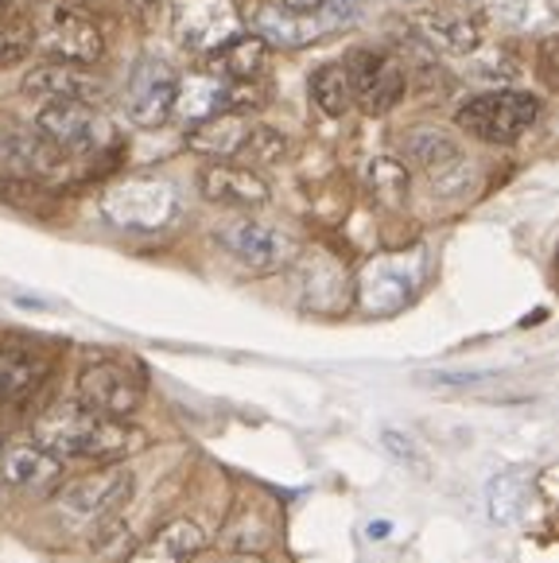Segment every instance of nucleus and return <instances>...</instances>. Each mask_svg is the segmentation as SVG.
<instances>
[{
  "mask_svg": "<svg viewBox=\"0 0 559 563\" xmlns=\"http://www.w3.org/2000/svg\"><path fill=\"white\" fill-rule=\"evenodd\" d=\"M35 443L55 459L78 463H117L149 443V435L117 416L90 412L83 405H55L35 420Z\"/></svg>",
  "mask_w": 559,
  "mask_h": 563,
  "instance_id": "1",
  "label": "nucleus"
},
{
  "mask_svg": "<svg viewBox=\"0 0 559 563\" xmlns=\"http://www.w3.org/2000/svg\"><path fill=\"white\" fill-rule=\"evenodd\" d=\"M32 51H40L47 63H70L90 67L98 63L106 40L94 16H86L75 4H47L32 16Z\"/></svg>",
  "mask_w": 559,
  "mask_h": 563,
  "instance_id": "2",
  "label": "nucleus"
},
{
  "mask_svg": "<svg viewBox=\"0 0 559 563\" xmlns=\"http://www.w3.org/2000/svg\"><path fill=\"white\" fill-rule=\"evenodd\" d=\"M132 489H136L132 471H124V466H106V471L86 474V478L63 482V486L51 494V506L70 525H98L129 506Z\"/></svg>",
  "mask_w": 559,
  "mask_h": 563,
  "instance_id": "3",
  "label": "nucleus"
},
{
  "mask_svg": "<svg viewBox=\"0 0 559 563\" xmlns=\"http://www.w3.org/2000/svg\"><path fill=\"white\" fill-rule=\"evenodd\" d=\"M540 117V101L525 90L478 93L459 109V124L485 144H513L528 133Z\"/></svg>",
  "mask_w": 559,
  "mask_h": 563,
  "instance_id": "4",
  "label": "nucleus"
},
{
  "mask_svg": "<svg viewBox=\"0 0 559 563\" xmlns=\"http://www.w3.org/2000/svg\"><path fill=\"white\" fill-rule=\"evenodd\" d=\"M101 210L113 225L132 233H156L175 218V191L164 179H121L101 199Z\"/></svg>",
  "mask_w": 559,
  "mask_h": 563,
  "instance_id": "5",
  "label": "nucleus"
},
{
  "mask_svg": "<svg viewBox=\"0 0 559 563\" xmlns=\"http://www.w3.org/2000/svg\"><path fill=\"white\" fill-rule=\"evenodd\" d=\"M35 133L58 152V156H90L113 141L106 117L86 101H47L35 117Z\"/></svg>",
  "mask_w": 559,
  "mask_h": 563,
  "instance_id": "6",
  "label": "nucleus"
},
{
  "mask_svg": "<svg viewBox=\"0 0 559 563\" xmlns=\"http://www.w3.org/2000/svg\"><path fill=\"white\" fill-rule=\"evenodd\" d=\"M175 43L190 55H215L241 35V16L233 0H175L172 4Z\"/></svg>",
  "mask_w": 559,
  "mask_h": 563,
  "instance_id": "7",
  "label": "nucleus"
},
{
  "mask_svg": "<svg viewBox=\"0 0 559 563\" xmlns=\"http://www.w3.org/2000/svg\"><path fill=\"white\" fill-rule=\"evenodd\" d=\"M215 238L238 265H245L256 276H268L276 268H284L292 261V253H296L288 233L268 222H256V218H233V222L218 225Z\"/></svg>",
  "mask_w": 559,
  "mask_h": 563,
  "instance_id": "8",
  "label": "nucleus"
},
{
  "mask_svg": "<svg viewBox=\"0 0 559 563\" xmlns=\"http://www.w3.org/2000/svg\"><path fill=\"white\" fill-rule=\"evenodd\" d=\"M175 90H179V70L160 55H140L124 86V109L140 129H160L172 121Z\"/></svg>",
  "mask_w": 559,
  "mask_h": 563,
  "instance_id": "9",
  "label": "nucleus"
},
{
  "mask_svg": "<svg viewBox=\"0 0 559 563\" xmlns=\"http://www.w3.org/2000/svg\"><path fill=\"white\" fill-rule=\"evenodd\" d=\"M342 70H346V82H350V98L370 117H381V113H388V109H396V101L408 90L404 67L393 55H381V51H354V55L342 63Z\"/></svg>",
  "mask_w": 559,
  "mask_h": 563,
  "instance_id": "10",
  "label": "nucleus"
},
{
  "mask_svg": "<svg viewBox=\"0 0 559 563\" xmlns=\"http://www.w3.org/2000/svg\"><path fill=\"white\" fill-rule=\"evenodd\" d=\"M144 400L140 373L124 362H90L78 373V405L101 416H132Z\"/></svg>",
  "mask_w": 559,
  "mask_h": 563,
  "instance_id": "11",
  "label": "nucleus"
},
{
  "mask_svg": "<svg viewBox=\"0 0 559 563\" xmlns=\"http://www.w3.org/2000/svg\"><path fill=\"white\" fill-rule=\"evenodd\" d=\"M66 478L63 459H55L35 440H9L0 443V486L24 497L55 494Z\"/></svg>",
  "mask_w": 559,
  "mask_h": 563,
  "instance_id": "12",
  "label": "nucleus"
},
{
  "mask_svg": "<svg viewBox=\"0 0 559 563\" xmlns=\"http://www.w3.org/2000/svg\"><path fill=\"white\" fill-rule=\"evenodd\" d=\"M241 101H249L245 86L226 82L215 70H195V75L179 78L172 117H179L183 129H195V124L210 121V117L226 113V109H241Z\"/></svg>",
  "mask_w": 559,
  "mask_h": 563,
  "instance_id": "13",
  "label": "nucleus"
},
{
  "mask_svg": "<svg viewBox=\"0 0 559 563\" xmlns=\"http://www.w3.org/2000/svg\"><path fill=\"white\" fill-rule=\"evenodd\" d=\"M198 191L206 202L230 210H261L272 199L268 183L253 172V167L230 164V159H215L210 167L198 172Z\"/></svg>",
  "mask_w": 559,
  "mask_h": 563,
  "instance_id": "14",
  "label": "nucleus"
},
{
  "mask_svg": "<svg viewBox=\"0 0 559 563\" xmlns=\"http://www.w3.org/2000/svg\"><path fill=\"white\" fill-rule=\"evenodd\" d=\"M404 148L431 175V183H436L439 191H459L462 187V175H467L470 164L462 156L459 141L447 136L443 129H416V133L404 136Z\"/></svg>",
  "mask_w": 559,
  "mask_h": 563,
  "instance_id": "15",
  "label": "nucleus"
},
{
  "mask_svg": "<svg viewBox=\"0 0 559 563\" xmlns=\"http://www.w3.org/2000/svg\"><path fill=\"white\" fill-rule=\"evenodd\" d=\"M0 167L12 175H24V179H32V175H51L58 167V152L51 148L35 129L4 117V121H0Z\"/></svg>",
  "mask_w": 559,
  "mask_h": 563,
  "instance_id": "16",
  "label": "nucleus"
},
{
  "mask_svg": "<svg viewBox=\"0 0 559 563\" xmlns=\"http://www.w3.org/2000/svg\"><path fill=\"white\" fill-rule=\"evenodd\" d=\"M51 362L28 342H4L0 346V405H20L43 382H47Z\"/></svg>",
  "mask_w": 559,
  "mask_h": 563,
  "instance_id": "17",
  "label": "nucleus"
},
{
  "mask_svg": "<svg viewBox=\"0 0 559 563\" xmlns=\"http://www.w3.org/2000/svg\"><path fill=\"white\" fill-rule=\"evenodd\" d=\"M253 124L256 121L245 113V109H226V113L187 129V148H195L198 156L233 159V156H241V148H245Z\"/></svg>",
  "mask_w": 559,
  "mask_h": 563,
  "instance_id": "18",
  "label": "nucleus"
},
{
  "mask_svg": "<svg viewBox=\"0 0 559 563\" xmlns=\"http://www.w3.org/2000/svg\"><path fill=\"white\" fill-rule=\"evenodd\" d=\"M412 288H416V276H412L396 257H381L362 273L358 296H362L365 311H373V316H388V311H396V307L408 303Z\"/></svg>",
  "mask_w": 559,
  "mask_h": 563,
  "instance_id": "19",
  "label": "nucleus"
},
{
  "mask_svg": "<svg viewBox=\"0 0 559 563\" xmlns=\"http://www.w3.org/2000/svg\"><path fill=\"white\" fill-rule=\"evenodd\" d=\"M206 548V537L195 521H172L149 537L124 563H190Z\"/></svg>",
  "mask_w": 559,
  "mask_h": 563,
  "instance_id": "20",
  "label": "nucleus"
},
{
  "mask_svg": "<svg viewBox=\"0 0 559 563\" xmlns=\"http://www.w3.org/2000/svg\"><path fill=\"white\" fill-rule=\"evenodd\" d=\"M24 93L47 101H86L98 93V82L78 67H70V63H43V67L28 70Z\"/></svg>",
  "mask_w": 559,
  "mask_h": 563,
  "instance_id": "21",
  "label": "nucleus"
},
{
  "mask_svg": "<svg viewBox=\"0 0 559 563\" xmlns=\"http://www.w3.org/2000/svg\"><path fill=\"white\" fill-rule=\"evenodd\" d=\"M299 291H304L307 307L330 311V307H338V299L346 291V268L335 257H327V253H311L299 265Z\"/></svg>",
  "mask_w": 559,
  "mask_h": 563,
  "instance_id": "22",
  "label": "nucleus"
},
{
  "mask_svg": "<svg viewBox=\"0 0 559 563\" xmlns=\"http://www.w3.org/2000/svg\"><path fill=\"white\" fill-rule=\"evenodd\" d=\"M264 51L268 47H264L261 35H238V40H230L210 55V70L218 78H226V82L249 86L264 70Z\"/></svg>",
  "mask_w": 559,
  "mask_h": 563,
  "instance_id": "23",
  "label": "nucleus"
},
{
  "mask_svg": "<svg viewBox=\"0 0 559 563\" xmlns=\"http://www.w3.org/2000/svg\"><path fill=\"white\" fill-rule=\"evenodd\" d=\"M416 32L431 43V47L447 51V55H470V51L482 43L478 27L470 20H454L443 12H419L416 16Z\"/></svg>",
  "mask_w": 559,
  "mask_h": 563,
  "instance_id": "24",
  "label": "nucleus"
},
{
  "mask_svg": "<svg viewBox=\"0 0 559 563\" xmlns=\"http://www.w3.org/2000/svg\"><path fill=\"white\" fill-rule=\"evenodd\" d=\"M311 98H315V106H319L327 117H342L346 109L354 106L342 63H322V67L315 70V75H311Z\"/></svg>",
  "mask_w": 559,
  "mask_h": 563,
  "instance_id": "25",
  "label": "nucleus"
},
{
  "mask_svg": "<svg viewBox=\"0 0 559 563\" xmlns=\"http://www.w3.org/2000/svg\"><path fill=\"white\" fill-rule=\"evenodd\" d=\"M370 191L385 207H401L408 199V172L396 159H373L370 164Z\"/></svg>",
  "mask_w": 559,
  "mask_h": 563,
  "instance_id": "26",
  "label": "nucleus"
},
{
  "mask_svg": "<svg viewBox=\"0 0 559 563\" xmlns=\"http://www.w3.org/2000/svg\"><path fill=\"white\" fill-rule=\"evenodd\" d=\"M32 55V16H0V67Z\"/></svg>",
  "mask_w": 559,
  "mask_h": 563,
  "instance_id": "27",
  "label": "nucleus"
},
{
  "mask_svg": "<svg viewBox=\"0 0 559 563\" xmlns=\"http://www.w3.org/2000/svg\"><path fill=\"white\" fill-rule=\"evenodd\" d=\"M520 497H525V478L517 474H502L490 482V517L497 525H509L520 514Z\"/></svg>",
  "mask_w": 559,
  "mask_h": 563,
  "instance_id": "28",
  "label": "nucleus"
},
{
  "mask_svg": "<svg viewBox=\"0 0 559 563\" xmlns=\"http://www.w3.org/2000/svg\"><path fill=\"white\" fill-rule=\"evenodd\" d=\"M381 448H385V455L393 459V463H401L404 471H412V474H419V478H424V474L431 471V463H428V455H424V451L416 448V440H408V435H404V431H381Z\"/></svg>",
  "mask_w": 559,
  "mask_h": 563,
  "instance_id": "29",
  "label": "nucleus"
},
{
  "mask_svg": "<svg viewBox=\"0 0 559 563\" xmlns=\"http://www.w3.org/2000/svg\"><path fill=\"white\" fill-rule=\"evenodd\" d=\"M284 152H288V141H284V133H276V129H264V124H253V133H249L241 156H249L253 164H276Z\"/></svg>",
  "mask_w": 559,
  "mask_h": 563,
  "instance_id": "30",
  "label": "nucleus"
},
{
  "mask_svg": "<svg viewBox=\"0 0 559 563\" xmlns=\"http://www.w3.org/2000/svg\"><path fill=\"white\" fill-rule=\"evenodd\" d=\"M327 0H280V12H292V16H311L319 12Z\"/></svg>",
  "mask_w": 559,
  "mask_h": 563,
  "instance_id": "31",
  "label": "nucleus"
},
{
  "mask_svg": "<svg viewBox=\"0 0 559 563\" xmlns=\"http://www.w3.org/2000/svg\"><path fill=\"white\" fill-rule=\"evenodd\" d=\"M370 537H388V525H385V521L370 525Z\"/></svg>",
  "mask_w": 559,
  "mask_h": 563,
  "instance_id": "32",
  "label": "nucleus"
},
{
  "mask_svg": "<svg viewBox=\"0 0 559 563\" xmlns=\"http://www.w3.org/2000/svg\"><path fill=\"white\" fill-rule=\"evenodd\" d=\"M4 12H9V0H0V16H4Z\"/></svg>",
  "mask_w": 559,
  "mask_h": 563,
  "instance_id": "33",
  "label": "nucleus"
}]
</instances>
